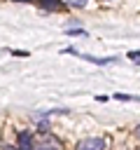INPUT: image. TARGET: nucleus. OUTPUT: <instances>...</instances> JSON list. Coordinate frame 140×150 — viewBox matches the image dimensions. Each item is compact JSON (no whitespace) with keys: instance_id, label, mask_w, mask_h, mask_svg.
<instances>
[{"instance_id":"0eeeda50","label":"nucleus","mask_w":140,"mask_h":150,"mask_svg":"<svg viewBox=\"0 0 140 150\" xmlns=\"http://www.w3.org/2000/svg\"><path fill=\"white\" fill-rule=\"evenodd\" d=\"M126 56H128V59H133V61H140V52H128Z\"/></svg>"},{"instance_id":"9d476101","label":"nucleus","mask_w":140,"mask_h":150,"mask_svg":"<svg viewBox=\"0 0 140 150\" xmlns=\"http://www.w3.org/2000/svg\"><path fill=\"white\" fill-rule=\"evenodd\" d=\"M16 2H30V0H16Z\"/></svg>"},{"instance_id":"39448f33","label":"nucleus","mask_w":140,"mask_h":150,"mask_svg":"<svg viewBox=\"0 0 140 150\" xmlns=\"http://www.w3.org/2000/svg\"><path fill=\"white\" fill-rule=\"evenodd\" d=\"M114 98H119V101H138L140 103V96H128V94H112Z\"/></svg>"},{"instance_id":"1a4fd4ad","label":"nucleus","mask_w":140,"mask_h":150,"mask_svg":"<svg viewBox=\"0 0 140 150\" xmlns=\"http://www.w3.org/2000/svg\"><path fill=\"white\" fill-rule=\"evenodd\" d=\"M5 150H16V148H12V145H7V148H5Z\"/></svg>"},{"instance_id":"f03ea898","label":"nucleus","mask_w":140,"mask_h":150,"mask_svg":"<svg viewBox=\"0 0 140 150\" xmlns=\"http://www.w3.org/2000/svg\"><path fill=\"white\" fill-rule=\"evenodd\" d=\"M19 150H35L30 131H19Z\"/></svg>"},{"instance_id":"f257e3e1","label":"nucleus","mask_w":140,"mask_h":150,"mask_svg":"<svg viewBox=\"0 0 140 150\" xmlns=\"http://www.w3.org/2000/svg\"><path fill=\"white\" fill-rule=\"evenodd\" d=\"M75 150H105V141L96 138V136H89V138H82Z\"/></svg>"},{"instance_id":"6e6552de","label":"nucleus","mask_w":140,"mask_h":150,"mask_svg":"<svg viewBox=\"0 0 140 150\" xmlns=\"http://www.w3.org/2000/svg\"><path fill=\"white\" fill-rule=\"evenodd\" d=\"M135 136H138V138H140V127H138V129H135Z\"/></svg>"},{"instance_id":"423d86ee","label":"nucleus","mask_w":140,"mask_h":150,"mask_svg":"<svg viewBox=\"0 0 140 150\" xmlns=\"http://www.w3.org/2000/svg\"><path fill=\"white\" fill-rule=\"evenodd\" d=\"M70 7H82V5H86V0H65Z\"/></svg>"},{"instance_id":"20e7f679","label":"nucleus","mask_w":140,"mask_h":150,"mask_svg":"<svg viewBox=\"0 0 140 150\" xmlns=\"http://www.w3.org/2000/svg\"><path fill=\"white\" fill-rule=\"evenodd\" d=\"M40 5L47 9H56V7H61V0H40Z\"/></svg>"},{"instance_id":"7ed1b4c3","label":"nucleus","mask_w":140,"mask_h":150,"mask_svg":"<svg viewBox=\"0 0 140 150\" xmlns=\"http://www.w3.org/2000/svg\"><path fill=\"white\" fill-rule=\"evenodd\" d=\"M35 150H58V143H54V141H44V143H40Z\"/></svg>"}]
</instances>
